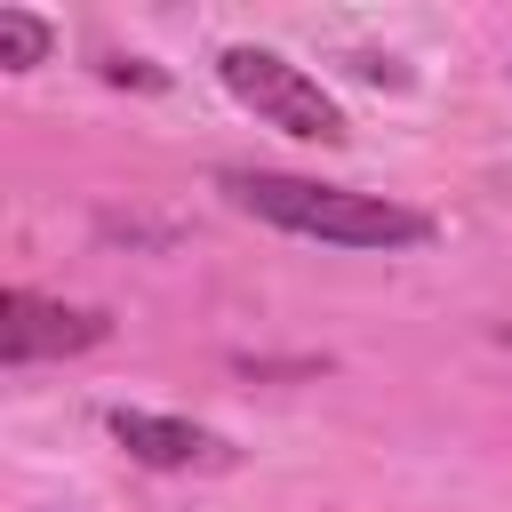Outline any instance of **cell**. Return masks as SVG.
Returning <instances> with one entry per match:
<instances>
[{"label": "cell", "mask_w": 512, "mask_h": 512, "mask_svg": "<svg viewBox=\"0 0 512 512\" xmlns=\"http://www.w3.org/2000/svg\"><path fill=\"white\" fill-rule=\"evenodd\" d=\"M232 208H248L256 224H280L296 240H328V248H424L432 216L400 208L384 192H352V184H320V176H280V168H224L216 176Z\"/></svg>", "instance_id": "cell-1"}, {"label": "cell", "mask_w": 512, "mask_h": 512, "mask_svg": "<svg viewBox=\"0 0 512 512\" xmlns=\"http://www.w3.org/2000/svg\"><path fill=\"white\" fill-rule=\"evenodd\" d=\"M216 80H224L264 128H280V136H296V144H344V136H352L344 112H336V96H328L304 64H288L280 48L232 40V48L216 56Z\"/></svg>", "instance_id": "cell-2"}, {"label": "cell", "mask_w": 512, "mask_h": 512, "mask_svg": "<svg viewBox=\"0 0 512 512\" xmlns=\"http://www.w3.org/2000/svg\"><path fill=\"white\" fill-rule=\"evenodd\" d=\"M104 336H112V312H96V304H56V296H32V288L0 296V360L8 368L64 360V352H88Z\"/></svg>", "instance_id": "cell-3"}, {"label": "cell", "mask_w": 512, "mask_h": 512, "mask_svg": "<svg viewBox=\"0 0 512 512\" xmlns=\"http://www.w3.org/2000/svg\"><path fill=\"white\" fill-rule=\"evenodd\" d=\"M104 424H112V440H120L136 464H152V472H224V464H232V440L208 432V424H184V416L112 408Z\"/></svg>", "instance_id": "cell-4"}, {"label": "cell", "mask_w": 512, "mask_h": 512, "mask_svg": "<svg viewBox=\"0 0 512 512\" xmlns=\"http://www.w3.org/2000/svg\"><path fill=\"white\" fill-rule=\"evenodd\" d=\"M48 48H56L48 16H32V8H0V64H8V72H32V64H48Z\"/></svg>", "instance_id": "cell-5"}, {"label": "cell", "mask_w": 512, "mask_h": 512, "mask_svg": "<svg viewBox=\"0 0 512 512\" xmlns=\"http://www.w3.org/2000/svg\"><path fill=\"white\" fill-rule=\"evenodd\" d=\"M504 344H512V328H504Z\"/></svg>", "instance_id": "cell-6"}]
</instances>
